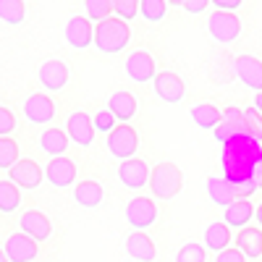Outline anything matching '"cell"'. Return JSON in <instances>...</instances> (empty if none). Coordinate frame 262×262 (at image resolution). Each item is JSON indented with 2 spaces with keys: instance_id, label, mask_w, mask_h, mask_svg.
<instances>
[{
  "instance_id": "1",
  "label": "cell",
  "mask_w": 262,
  "mask_h": 262,
  "mask_svg": "<svg viewBox=\"0 0 262 262\" xmlns=\"http://www.w3.org/2000/svg\"><path fill=\"white\" fill-rule=\"evenodd\" d=\"M262 160V144L252 137H236L228 144H223V173L226 181L238 184L249 181L254 176V168Z\"/></svg>"
},
{
  "instance_id": "2",
  "label": "cell",
  "mask_w": 262,
  "mask_h": 262,
  "mask_svg": "<svg viewBox=\"0 0 262 262\" xmlns=\"http://www.w3.org/2000/svg\"><path fill=\"white\" fill-rule=\"evenodd\" d=\"M128 42H131V27H128V21H123L118 16L105 18L95 27V48L105 55H116V53L126 50Z\"/></svg>"
},
{
  "instance_id": "3",
  "label": "cell",
  "mask_w": 262,
  "mask_h": 262,
  "mask_svg": "<svg viewBox=\"0 0 262 262\" xmlns=\"http://www.w3.org/2000/svg\"><path fill=\"white\" fill-rule=\"evenodd\" d=\"M184 186V176H181V170L179 165H173V163H158L155 168H152L149 173V191L155 200H176L179 191Z\"/></svg>"
},
{
  "instance_id": "4",
  "label": "cell",
  "mask_w": 262,
  "mask_h": 262,
  "mask_svg": "<svg viewBox=\"0 0 262 262\" xmlns=\"http://www.w3.org/2000/svg\"><path fill=\"white\" fill-rule=\"evenodd\" d=\"M139 149V134L128 123H118L107 134V152L118 160H131Z\"/></svg>"
},
{
  "instance_id": "5",
  "label": "cell",
  "mask_w": 262,
  "mask_h": 262,
  "mask_svg": "<svg viewBox=\"0 0 262 262\" xmlns=\"http://www.w3.org/2000/svg\"><path fill=\"white\" fill-rule=\"evenodd\" d=\"M207 32L215 42H223V45H231L242 37V21H238L236 13L231 11H215L207 21Z\"/></svg>"
},
{
  "instance_id": "6",
  "label": "cell",
  "mask_w": 262,
  "mask_h": 262,
  "mask_svg": "<svg viewBox=\"0 0 262 262\" xmlns=\"http://www.w3.org/2000/svg\"><path fill=\"white\" fill-rule=\"evenodd\" d=\"M126 223L134 231H147L158 223V205L152 196H134L126 205Z\"/></svg>"
},
{
  "instance_id": "7",
  "label": "cell",
  "mask_w": 262,
  "mask_h": 262,
  "mask_svg": "<svg viewBox=\"0 0 262 262\" xmlns=\"http://www.w3.org/2000/svg\"><path fill=\"white\" fill-rule=\"evenodd\" d=\"M126 76L137 84H147V81H155L158 69H155V58H152L149 50L139 48L126 58Z\"/></svg>"
},
{
  "instance_id": "8",
  "label": "cell",
  "mask_w": 262,
  "mask_h": 262,
  "mask_svg": "<svg viewBox=\"0 0 262 262\" xmlns=\"http://www.w3.org/2000/svg\"><path fill=\"white\" fill-rule=\"evenodd\" d=\"M45 181L55 189H69L76 184V163L71 158H50L45 165Z\"/></svg>"
},
{
  "instance_id": "9",
  "label": "cell",
  "mask_w": 262,
  "mask_h": 262,
  "mask_svg": "<svg viewBox=\"0 0 262 262\" xmlns=\"http://www.w3.org/2000/svg\"><path fill=\"white\" fill-rule=\"evenodd\" d=\"M8 262H34L39 254V247L32 236H27L24 231H16L6 238V247H3Z\"/></svg>"
},
{
  "instance_id": "10",
  "label": "cell",
  "mask_w": 262,
  "mask_h": 262,
  "mask_svg": "<svg viewBox=\"0 0 262 262\" xmlns=\"http://www.w3.org/2000/svg\"><path fill=\"white\" fill-rule=\"evenodd\" d=\"M66 42L74 50H86L90 45H95V27L86 16H71L66 24Z\"/></svg>"
},
{
  "instance_id": "11",
  "label": "cell",
  "mask_w": 262,
  "mask_h": 262,
  "mask_svg": "<svg viewBox=\"0 0 262 262\" xmlns=\"http://www.w3.org/2000/svg\"><path fill=\"white\" fill-rule=\"evenodd\" d=\"M66 134H69V142L79 144V147H92L95 142V123L92 116H86L84 111H74L66 121Z\"/></svg>"
},
{
  "instance_id": "12",
  "label": "cell",
  "mask_w": 262,
  "mask_h": 262,
  "mask_svg": "<svg viewBox=\"0 0 262 262\" xmlns=\"http://www.w3.org/2000/svg\"><path fill=\"white\" fill-rule=\"evenodd\" d=\"M42 168L34 163V160H29V158H21L11 170H8V181L11 184H16L21 191H32V189H37L39 184H42Z\"/></svg>"
},
{
  "instance_id": "13",
  "label": "cell",
  "mask_w": 262,
  "mask_h": 262,
  "mask_svg": "<svg viewBox=\"0 0 262 262\" xmlns=\"http://www.w3.org/2000/svg\"><path fill=\"white\" fill-rule=\"evenodd\" d=\"M152 86H155V95L168 105H179L186 95V86H184L181 76L173 71H160L155 76V81H152Z\"/></svg>"
},
{
  "instance_id": "14",
  "label": "cell",
  "mask_w": 262,
  "mask_h": 262,
  "mask_svg": "<svg viewBox=\"0 0 262 262\" xmlns=\"http://www.w3.org/2000/svg\"><path fill=\"white\" fill-rule=\"evenodd\" d=\"M149 168H147V163L142 160V158H131V160H123L121 165H118V181L126 186V189H134V191H139V189H144L147 184H149Z\"/></svg>"
},
{
  "instance_id": "15",
  "label": "cell",
  "mask_w": 262,
  "mask_h": 262,
  "mask_svg": "<svg viewBox=\"0 0 262 262\" xmlns=\"http://www.w3.org/2000/svg\"><path fill=\"white\" fill-rule=\"evenodd\" d=\"M24 118L34 126H42V123H50L55 118V102L50 95H29L27 102H24Z\"/></svg>"
},
{
  "instance_id": "16",
  "label": "cell",
  "mask_w": 262,
  "mask_h": 262,
  "mask_svg": "<svg viewBox=\"0 0 262 262\" xmlns=\"http://www.w3.org/2000/svg\"><path fill=\"white\" fill-rule=\"evenodd\" d=\"M39 84L45 86L48 92H60L66 84H69V79H71V71H69V66H66L63 60H45L39 66Z\"/></svg>"
},
{
  "instance_id": "17",
  "label": "cell",
  "mask_w": 262,
  "mask_h": 262,
  "mask_svg": "<svg viewBox=\"0 0 262 262\" xmlns=\"http://www.w3.org/2000/svg\"><path fill=\"white\" fill-rule=\"evenodd\" d=\"M123 249H126V257L134 262H155L158 257V247L147 236V231H134L131 236H126Z\"/></svg>"
},
{
  "instance_id": "18",
  "label": "cell",
  "mask_w": 262,
  "mask_h": 262,
  "mask_svg": "<svg viewBox=\"0 0 262 262\" xmlns=\"http://www.w3.org/2000/svg\"><path fill=\"white\" fill-rule=\"evenodd\" d=\"M233 69H236L238 81H242L247 90L262 92V60L259 58H254V55H238L233 60Z\"/></svg>"
},
{
  "instance_id": "19",
  "label": "cell",
  "mask_w": 262,
  "mask_h": 262,
  "mask_svg": "<svg viewBox=\"0 0 262 262\" xmlns=\"http://www.w3.org/2000/svg\"><path fill=\"white\" fill-rule=\"evenodd\" d=\"M21 231H24L27 236H32L34 242H48L50 233H53V223L50 217L42 212V210H27L24 215H21Z\"/></svg>"
},
{
  "instance_id": "20",
  "label": "cell",
  "mask_w": 262,
  "mask_h": 262,
  "mask_svg": "<svg viewBox=\"0 0 262 262\" xmlns=\"http://www.w3.org/2000/svg\"><path fill=\"white\" fill-rule=\"evenodd\" d=\"M189 116H191L194 126L202 128V131H215L217 126L223 123V111H221V107H215L212 102H200V105H194Z\"/></svg>"
},
{
  "instance_id": "21",
  "label": "cell",
  "mask_w": 262,
  "mask_h": 262,
  "mask_svg": "<svg viewBox=\"0 0 262 262\" xmlns=\"http://www.w3.org/2000/svg\"><path fill=\"white\" fill-rule=\"evenodd\" d=\"M107 111L116 116L118 123H128L131 118L137 116V100H134V95H131V92L118 90V92L111 95V100H107Z\"/></svg>"
},
{
  "instance_id": "22",
  "label": "cell",
  "mask_w": 262,
  "mask_h": 262,
  "mask_svg": "<svg viewBox=\"0 0 262 262\" xmlns=\"http://www.w3.org/2000/svg\"><path fill=\"white\" fill-rule=\"evenodd\" d=\"M74 200H76V205L84 207V210H95V207L102 205L105 191H102V186H100L97 181L86 179V181H81V184L74 186Z\"/></svg>"
},
{
  "instance_id": "23",
  "label": "cell",
  "mask_w": 262,
  "mask_h": 262,
  "mask_svg": "<svg viewBox=\"0 0 262 262\" xmlns=\"http://www.w3.org/2000/svg\"><path fill=\"white\" fill-rule=\"evenodd\" d=\"M236 249L247 259H259L262 257V228H242L236 233Z\"/></svg>"
},
{
  "instance_id": "24",
  "label": "cell",
  "mask_w": 262,
  "mask_h": 262,
  "mask_svg": "<svg viewBox=\"0 0 262 262\" xmlns=\"http://www.w3.org/2000/svg\"><path fill=\"white\" fill-rule=\"evenodd\" d=\"M252 217H254V207H252V202L249 200H236L231 207H226V212H223V223L228 226V228H247L249 223H252Z\"/></svg>"
},
{
  "instance_id": "25",
  "label": "cell",
  "mask_w": 262,
  "mask_h": 262,
  "mask_svg": "<svg viewBox=\"0 0 262 262\" xmlns=\"http://www.w3.org/2000/svg\"><path fill=\"white\" fill-rule=\"evenodd\" d=\"M39 149L50 158H63L66 149H69V134L63 128H48L42 131L39 137Z\"/></svg>"
},
{
  "instance_id": "26",
  "label": "cell",
  "mask_w": 262,
  "mask_h": 262,
  "mask_svg": "<svg viewBox=\"0 0 262 262\" xmlns=\"http://www.w3.org/2000/svg\"><path fill=\"white\" fill-rule=\"evenodd\" d=\"M231 247V228L226 223H210L205 228V249L221 254Z\"/></svg>"
},
{
  "instance_id": "27",
  "label": "cell",
  "mask_w": 262,
  "mask_h": 262,
  "mask_svg": "<svg viewBox=\"0 0 262 262\" xmlns=\"http://www.w3.org/2000/svg\"><path fill=\"white\" fill-rule=\"evenodd\" d=\"M207 196L215 202V205H221V207H231L236 202V194L231 189V184L221 176H210L207 179Z\"/></svg>"
},
{
  "instance_id": "28",
  "label": "cell",
  "mask_w": 262,
  "mask_h": 262,
  "mask_svg": "<svg viewBox=\"0 0 262 262\" xmlns=\"http://www.w3.org/2000/svg\"><path fill=\"white\" fill-rule=\"evenodd\" d=\"M27 18V6L24 0H0V21L8 27H18Z\"/></svg>"
},
{
  "instance_id": "29",
  "label": "cell",
  "mask_w": 262,
  "mask_h": 262,
  "mask_svg": "<svg viewBox=\"0 0 262 262\" xmlns=\"http://www.w3.org/2000/svg\"><path fill=\"white\" fill-rule=\"evenodd\" d=\"M21 207V189L11 181H0V212L11 215Z\"/></svg>"
},
{
  "instance_id": "30",
  "label": "cell",
  "mask_w": 262,
  "mask_h": 262,
  "mask_svg": "<svg viewBox=\"0 0 262 262\" xmlns=\"http://www.w3.org/2000/svg\"><path fill=\"white\" fill-rule=\"evenodd\" d=\"M165 13H168V3H165V0H142V3H139V16L144 21H149V24L163 21Z\"/></svg>"
},
{
  "instance_id": "31",
  "label": "cell",
  "mask_w": 262,
  "mask_h": 262,
  "mask_svg": "<svg viewBox=\"0 0 262 262\" xmlns=\"http://www.w3.org/2000/svg\"><path fill=\"white\" fill-rule=\"evenodd\" d=\"M84 13H86L90 21L100 24V21L113 16V3H111V0H84Z\"/></svg>"
},
{
  "instance_id": "32",
  "label": "cell",
  "mask_w": 262,
  "mask_h": 262,
  "mask_svg": "<svg viewBox=\"0 0 262 262\" xmlns=\"http://www.w3.org/2000/svg\"><path fill=\"white\" fill-rule=\"evenodd\" d=\"M18 144L11 137H0V170H11L18 163Z\"/></svg>"
},
{
  "instance_id": "33",
  "label": "cell",
  "mask_w": 262,
  "mask_h": 262,
  "mask_svg": "<svg viewBox=\"0 0 262 262\" xmlns=\"http://www.w3.org/2000/svg\"><path fill=\"white\" fill-rule=\"evenodd\" d=\"M173 262H207V249L196 242H189L176 252V259Z\"/></svg>"
},
{
  "instance_id": "34",
  "label": "cell",
  "mask_w": 262,
  "mask_h": 262,
  "mask_svg": "<svg viewBox=\"0 0 262 262\" xmlns=\"http://www.w3.org/2000/svg\"><path fill=\"white\" fill-rule=\"evenodd\" d=\"M244 128H247V137L262 144V116L257 107H244Z\"/></svg>"
},
{
  "instance_id": "35",
  "label": "cell",
  "mask_w": 262,
  "mask_h": 262,
  "mask_svg": "<svg viewBox=\"0 0 262 262\" xmlns=\"http://www.w3.org/2000/svg\"><path fill=\"white\" fill-rule=\"evenodd\" d=\"M113 3V13L123 21H131L139 16V3L142 0H111Z\"/></svg>"
},
{
  "instance_id": "36",
  "label": "cell",
  "mask_w": 262,
  "mask_h": 262,
  "mask_svg": "<svg viewBox=\"0 0 262 262\" xmlns=\"http://www.w3.org/2000/svg\"><path fill=\"white\" fill-rule=\"evenodd\" d=\"M247 134V128L244 126H233V123H221L215 131H212V137H215V142H221V144H228L231 139H236V137H244Z\"/></svg>"
},
{
  "instance_id": "37",
  "label": "cell",
  "mask_w": 262,
  "mask_h": 262,
  "mask_svg": "<svg viewBox=\"0 0 262 262\" xmlns=\"http://www.w3.org/2000/svg\"><path fill=\"white\" fill-rule=\"evenodd\" d=\"M92 123H95V131H102V134H111V131L118 126L116 116H113L111 111H107V107H105V111H100V113L92 118Z\"/></svg>"
},
{
  "instance_id": "38",
  "label": "cell",
  "mask_w": 262,
  "mask_h": 262,
  "mask_svg": "<svg viewBox=\"0 0 262 262\" xmlns=\"http://www.w3.org/2000/svg\"><path fill=\"white\" fill-rule=\"evenodd\" d=\"M13 131H16V116L0 105V137H11Z\"/></svg>"
},
{
  "instance_id": "39",
  "label": "cell",
  "mask_w": 262,
  "mask_h": 262,
  "mask_svg": "<svg viewBox=\"0 0 262 262\" xmlns=\"http://www.w3.org/2000/svg\"><path fill=\"white\" fill-rule=\"evenodd\" d=\"M231 184V181H228ZM233 194H236V200H249V196L257 191V184L249 179V181H238V184H231Z\"/></svg>"
},
{
  "instance_id": "40",
  "label": "cell",
  "mask_w": 262,
  "mask_h": 262,
  "mask_svg": "<svg viewBox=\"0 0 262 262\" xmlns=\"http://www.w3.org/2000/svg\"><path fill=\"white\" fill-rule=\"evenodd\" d=\"M223 121L233 123V126H244V111H242V107H236V105H228L223 111Z\"/></svg>"
},
{
  "instance_id": "41",
  "label": "cell",
  "mask_w": 262,
  "mask_h": 262,
  "mask_svg": "<svg viewBox=\"0 0 262 262\" xmlns=\"http://www.w3.org/2000/svg\"><path fill=\"white\" fill-rule=\"evenodd\" d=\"M215 262H247V257L238 252V249H233V247H228L226 252H221V254H215Z\"/></svg>"
},
{
  "instance_id": "42",
  "label": "cell",
  "mask_w": 262,
  "mask_h": 262,
  "mask_svg": "<svg viewBox=\"0 0 262 262\" xmlns=\"http://www.w3.org/2000/svg\"><path fill=\"white\" fill-rule=\"evenodd\" d=\"M207 3H210V0H184V11L186 13H191V16H196V13H202L205 8H207Z\"/></svg>"
},
{
  "instance_id": "43",
  "label": "cell",
  "mask_w": 262,
  "mask_h": 262,
  "mask_svg": "<svg viewBox=\"0 0 262 262\" xmlns=\"http://www.w3.org/2000/svg\"><path fill=\"white\" fill-rule=\"evenodd\" d=\"M210 3H212L217 11H231V13H233L238 6L244 3V0H210Z\"/></svg>"
},
{
  "instance_id": "44",
  "label": "cell",
  "mask_w": 262,
  "mask_h": 262,
  "mask_svg": "<svg viewBox=\"0 0 262 262\" xmlns=\"http://www.w3.org/2000/svg\"><path fill=\"white\" fill-rule=\"evenodd\" d=\"M252 181L257 184V189H262V160L257 163V168H254V176H252Z\"/></svg>"
},
{
  "instance_id": "45",
  "label": "cell",
  "mask_w": 262,
  "mask_h": 262,
  "mask_svg": "<svg viewBox=\"0 0 262 262\" xmlns=\"http://www.w3.org/2000/svg\"><path fill=\"white\" fill-rule=\"evenodd\" d=\"M254 221H257V226L262 228V205H257V207H254Z\"/></svg>"
},
{
  "instance_id": "46",
  "label": "cell",
  "mask_w": 262,
  "mask_h": 262,
  "mask_svg": "<svg viewBox=\"0 0 262 262\" xmlns=\"http://www.w3.org/2000/svg\"><path fill=\"white\" fill-rule=\"evenodd\" d=\"M254 107H257L259 116H262V92H257V95H254Z\"/></svg>"
},
{
  "instance_id": "47",
  "label": "cell",
  "mask_w": 262,
  "mask_h": 262,
  "mask_svg": "<svg viewBox=\"0 0 262 262\" xmlns=\"http://www.w3.org/2000/svg\"><path fill=\"white\" fill-rule=\"evenodd\" d=\"M168 6H184V0H165Z\"/></svg>"
},
{
  "instance_id": "48",
  "label": "cell",
  "mask_w": 262,
  "mask_h": 262,
  "mask_svg": "<svg viewBox=\"0 0 262 262\" xmlns=\"http://www.w3.org/2000/svg\"><path fill=\"white\" fill-rule=\"evenodd\" d=\"M0 262H8V257H6V252L0 249Z\"/></svg>"
}]
</instances>
